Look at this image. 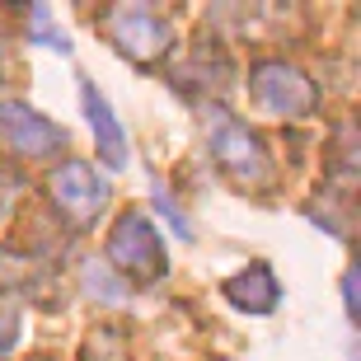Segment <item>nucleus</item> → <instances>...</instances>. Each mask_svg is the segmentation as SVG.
<instances>
[{"label": "nucleus", "instance_id": "obj_1", "mask_svg": "<svg viewBox=\"0 0 361 361\" xmlns=\"http://www.w3.org/2000/svg\"><path fill=\"white\" fill-rule=\"evenodd\" d=\"M108 268L118 272L122 281H136V286H150L169 272V258H164L160 230L150 226L146 212H122L113 235H108Z\"/></svg>", "mask_w": 361, "mask_h": 361}, {"label": "nucleus", "instance_id": "obj_2", "mask_svg": "<svg viewBox=\"0 0 361 361\" xmlns=\"http://www.w3.org/2000/svg\"><path fill=\"white\" fill-rule=\"evenodd\" d=\"M99 24H104L108 42H113L127 61H136V66H155V61H164L169 47H174V28L164 24L150 5H108V10L99 14Z\"/></svg>", "mask_w": 361, "mask_h": 361}, {"label": "nucleus", "instance_id": "obj_3", "mask_svg": "<svg viewBox=\"0 0 361 361\" xmlns=\"http://www.w3.org/2000/svg\"><path fill=\"white\" fill-rule=\"evenodd\" d=\"M212 160H216V169L230 178L235 188H254V192H263V188L272 183V155H268V146H263V136L258 132H249L244 122H235V118H221L212 127Z\"/></svg>", "mask_w": 361, "mask_h": 361}, {"label": "nucleus", "instance_id": "obj_4", "mask_svg": "<svg viewBox=\"0 0 361 361\" xmlns=\"http://www.w3.org/2000/svg\"><path fill=\"white\" fill-rule=\"evenodd\" d=\"M249 94L277 118H310L319 108V85L300 66H286V61H258L249 71Z\"/></svg>", "mask_w": 361, "mask_h": 361}, {"label": "nucleus", "instance_id": "obj_5", "mask_svg": "<svg viewBox=\"0 0 361 361\" xmlns=\"http://www.w3.org/2000/svg\"><path fill=\"white\" fill-rule=\"evenodd\" d=\"M47 192H52V207L71 221V230H90L108 207V183L85 160L56 164L52 178H47Z\"/></svg>", "mask_w": 361, "mask_h": 361}, {"label": "nucleus", "instance_id": "obj_6", "mask_svg": "<svg viewBox=\"0 0 361 361\" xmlns=\"http://www.w3.org/2000/svg\"><path fill=\"white\" fill-rule=\"evenodd\" d=\"M0 141H5V150L24 155V160H42V155L66 150V127L42 118L24 99H0Z\"/></svg>", "mask_w": 361, "mask_h": 361}, {"label": "nucleus", "instance_id": "obj_7", "mask_svg": "<svg viewBox=\"0 0 361 361\" xmlns=\"http://www.w3.org/2000/svg\"><path fill=\"white\" fill-rule=\"evenodd\" d=\"M221 295H226L235 310H249V314H272L281 300V286L277 277H272L268 263H249L244 272H235V277L221 281Z\"/></svg>", "mask_w": 361, "mask_h": 361}, {"label": "nucleus", "instance_id": "obj_8", "mask_svg": "<svg viewBox=\"0 0 361 361\" xmlns=\"http://www.w3.org/2000/svg\"><path fill=\"white\" fill-rule=\"evenodd\" d=\"M80 104H85V113H90V127H94V141H99V150H104V160L113 164V169H122V164H127V136H122L108 99L85 80L80 85Z\"/></svg>", "mask_w": 361, "mask_h": 361}, {"label": "nucleus", "instance_id": "obj_9", "mask_svg": "<svg viewBox=\"0 0 361 361\" xmlns=\"http://www.w3.org/2000/svg\"><path fill=\"white\" fill-rule=\"evenodd\" d=\"M47 272L38 258L19 254V249H0V291H38Z\"/></svg>", "mask_w": 361, "mask_h": 361}, {"label": "nucleus", "instance_id": "obj_10", "mask_svg": "<svg viewBox=\"0 0 361 361\" xmlns=\"http://www.w3.org/2000/svg\"><path fill=\"white\" fill-rule=\"evenodd\" d=\"M28 24H33L38 42H47V47H61V52H71V42L52 28V14H47V5H33V10H28Z\"/></svg>", "mask_w": 361, "mask_h": 361}, {"label": "nucleus", "instance_id": "obj_11", "mask_svg": "<svg viewBox=\"0 0 361 361\" xmlns=\"http://www.w3.org/2000/svg\"><path fill=\"white\" fill-rule=\"evenodd\" d=\"M14 343H19V310L0 305V361L14 352Z\"/></svg>", "mask_w": 361, "mask_h": 361}, {"label": "nucleus", "instance_id": "obj_12", "mask_svg": "<svg viewBox=\"0 0 361 361\" xmlns=\"http://www.w3.org/2000/svg\"><path fill=\"white\" fill-rule=\"evenodd\" d=\"M85 286H90V291H104L108 300H122V286H118V281H108V272H99V268L85 272Z\"/></svg>", "mask_w": 361, "mask_h": 361}, {"label": "nucleus", "instance_id": "obj_13", "mask_svg": "<svg viewBox=\"0 0 361 361\" xmlns=\"http://www.w3.org/2000/svg\"><path fill=\"white\" fill-rule=\"evenodd\" d=\"M343 305H348V314L357 319V272H343Z\"/></svg>", "mask_w": 361, "mask_h": 361}, {"label": "nucleus", "instance_id": "obj_14", "mask_svg": "<svg viewBox=\"0 0 361 361\" xmlns=\"http://www.w3.org/2000/svg\"><path fill=\"white\" fill-rule=\"evenodd\" d=\"M33 361H52V357H33Z\"/></svg>", "mask_w": 361, "mask_h": 361}]
</instances>
